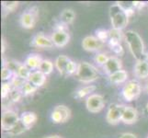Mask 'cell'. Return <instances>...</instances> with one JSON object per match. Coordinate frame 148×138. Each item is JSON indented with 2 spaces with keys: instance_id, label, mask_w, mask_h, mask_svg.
Returning <instances> with one entry per match:
<instances>
[{
  "instance_id": "1",
  "label": "cell",
  "mask_w": 148,
  "mask_h": 138,
  "mask_svg": "<svg viewBox=\"0 0 148 138\" xmlns=\"http://www.w3.org/2000/svg\"><path fill=\"white\" fill-rule=\"evenodd\" d=\"M124 41L132 55L136 61L145 60V43L138 33L134 30H127L124 32Z\"/></svg>"
},
{
  "instance_id": "2",
  "label": "cell",
  "mask_w": 148,
  "mask_h": 138,
  "mask_svg": "<svg viewBox=\"0 0 148 138\" xmlns=\"http://www.w3.org/2000/svg\"><path fill=\"white\" fill-rule=\"evenodd\" d=\"M76 79L80 82L88 84L94 82L99 78V71L93 65L88 62H80L78 64V69L75 74Z\"/></svg>"
},
{
  "instance_id": "3",
  "label": "cell",
  "mask_w": 148,
  "mask_h": 138,
  "mask_svg": "<svg viewBox=\"0 0 148 138\" xmlns=\"http://www.w3.org/2000/svg\"><path fill=\"white\" fill-rule=\"evenodd\" d=\"M110 18L112 29L122 30L129 22V18L125 11L118 4H113L110 7Z\"/></svg>"
},
{
  "instance_id": "4",
  "label": "cell",
  "mask_w": 148,
  "mask_h": 138,
  "mask_svg": "<svg viewBox=\"0 0 148 138\" xmlns=\"http://www.w3.org/2000/svg\"><path fill=\"white\" fill-rule=\"evenodd\" d=\"M51 40L54 46L58 48H62L69 43L70 34L67 25L62 22L55 25L53 32L51 35Z\"/></svg>"
},
{
  "instance_id": "5",
  "label": "cell",
  "mask_w": 148,
  "mask_h": 138,
  "mask_svg": "<svg viewBox=\"0 0 148 138\" xmlns=\"http://www.w3.org/2000/svg\"><path fill=\"white\" fill-rule=\"evenodd\" d=\"M142 92V87L139 81L135 79L130 80L126 82L122 88L121 95L126 101H134L139 98Z\"/></svg>"
},
{
  "instance_id": "6",
  "label": "cell",
  "mask_w": 148,
  "mask_h": 138,
  "mask_svg": "<svg viewBox=\"0 0 148 138\" xmlns=\"http://www.w3.org/2000/svg\"><path fill=\"white\" fill-rule=\"evenodd\" d=\"M39 17V9L37 7H32L24 11L19 17V24L26 30H32L35 27Z\"/></svg>"
},
{
  "instance_id": "7",
  "label": "cell",
  "mask_w": 148,
  "mask_h": 138,
  "mask_svg": "<svg viewBox=\"0 0 148 138\" xmlns=\"http://www.w3.org/2000/svg\"><path fill=\"white\" fill-rule=\"evenodd\" d=\"M20 117L13 110H5L1 117V128L4 132H9L18 124Z\"/></svg>"
},
{
  "instance_id": "8",
  "label": "cell",
  "mask_w": 148,
  "mask_h": 138,
  "mask_svg": "<svg viewBox=\"0 0 148 138\" xmlns=\"http://www.w3.org/2000/svg\"><path fill=\"white\" fill-rule=\"evenodd\" d=\"M71 114L72 112H71L69 107L60 104L53 108L52 114H51V119L53 124H64L69 121Z\"/></svg>"
},
{
  "instance_id": "9",
  "label": "cell",
  "mask_w": 148,
  "mask_h": 138,
  "mask_svg": "<svg viewBox=\"0 0 148 138\" xmlns=\"http://www.w3.org/2000/svg\"><path fill=\"white\" fill-rule=\"evenodd\" d=\"M86 107L91 113L100 112L105 107V100L103 96L100 94H91L86 100Z\"/></svg>"
},
{
  "instance_id": "10",
  "label": "cell",
  "mask_w": 148,
  "mask_h": 138,
  "mask_svg": "<svg viewBox=\"0 0 148 138\" xmlns=\"http://www.w3.org/2000/svg\"><path fill=\"white\" fill-rule=\"evenodd\" d=\"M124 107V105L121 104H110L106 114V121L112 125L118 124L120 122H121L122 112H123Z\"/></svg>"
},
{
  "instance_id": "11",
  "label": "cell",
  "mask_w": 148,
  "mask_h": 138,
  "mask_svg": "<svg viewBox=\"0 0 148 138\" xmlns=\"http://www.w3.org/2000/svg\"><path fill=\"white\" fill-rule=\"evenodd\" d=\"M104 43H102L96 36H86L82 41V47L88 52H99L102 49Z\"/></svg>"
},
{
  "instance_id": "12",
  "label": "cell",
  "mask_w": 148,
  "mask_h": 138,
  "mask_svg": "<svg viewBox=\"0 0 148 138\" xmlns=\"http://www.w3.org/2000/svg\"><path fill=\"white\" fill-rule=\"evenodd\" d=\"M102 67H103L104 72L107 75L110 76L121 70L122 64H121V59L119 57H117V56H109V59L107 60L106 64L102 66Z\"/></svg>"
},
{
  "instance_id": "13",
  "label": "cell",
  "mask_w": 148,
  "mask_h": 138,
  "mask_svg": "<svg viewBox=\"0 0 148 138\" xmlns=\"http://www.w3.org/2000/svg\"><path fill=\"white\" fill-rule=\"evenodd\" d=\"M30 45L37 48H53L54 46L51 38L47 37L42 32L37 33L35 35L30 42Z\"/></svg>"
},
{
  "instance_id": "14",
  "label": "cell",
  "mask_w": 148,
  "mask_h": 138,
  "mask_svg": "<svg viewBox=\"0 0 148 138\" xmlns=\"http://www.w3.org/2000/svg\"><path fill=\"white\" fill-rule=\"evenodd\" d=\"M138 120V111L134 107L125 106L122 112L121 122L125 124H134Z\"/></svg>"
},
{
  "instance_id": "15",
  "label": "cell",
  "mask_w": 148,
  "mask_h": 138,
  "mask_svg": "<svg viewBox=\"0 0 148 138\" xmlns=\"http://www.w3.org/2000/svg\"><path fill=\"white\" fill-rule=\"evenodd\" d=\"M134 76L139 79H145L148 78V61L141 60L137 61L134 68Z\"/></svg>"
},
{
  "instance_id": "16",
  "label": "cell",
  "mask_w": 148,
  "mask_h": 138,
  "mask_svg": "<svg viewBox=\"0 0 148 138\" xmlns=\"http://www.w3.org/2000/svg\"><path fill=\"white\" fill-rule=\"evenodd\" d=\"M42 56L38 54H30L27 56V58L24 61V65L27 66V67L32 70L35 71L39 69V66L40 63L42 62Z\"/></svg>"
},
{
  "instance_id": "17",
  "label": "cell",
  "mask_w": 148,
  "mask_h": 138,
  "mask_svg": "<svg viewBox=\"0 0 148 138\" xmlns=\"http://www.w3.org/2000/svg\"><path fill=\"white\" fill-rule=\"evenodd\" d=\"M28 81L37 88H40L46 82V76L40 72V70H35L30 73Z\"/></svg>"
},
{
  "instance_id": "18",
  "label": "cell",
  "mask_w": 148,
  "mask_h": 138,
  "mask_svg": "<svg viewBox=\"0 0 148 138\" xmlns=\"http://www.w3.org/2000/svg\"><path fill=\"white\" fill-rule=\"evenodd\" d=\"M71 59L66 55H59L54 61V66L61 75H66V69Z\"/></svg>"
},
{
  "instance_id": "19",
  "label": "cell",
  "mask_w": 148,
  "mask_h": 138,
  "mask_svg": "<svg viewBox=\"0 0 148 138\" xmlns=\"http://www.w3.org/2000/svg\"><path fill=\"white\" fill-rule=\"evenodd\" d=\"M37 120H38V117L36 113L32 111H25L21 114V116H20V121H21V122L28 130H29L35 124H36Z\"/></svg>"
},
{
  "instance_id": "20",
  "label": "cell",
  "mask_w": 148,
  "mask_h": 138,
  "mask_svg": "<svg viewBox=\"0 0 148 138\" xmlns=\"http://www.w3.org/2000/svg\"><path fill=\"white\" fill-rule=\"evenodd\" d=\"M127 79H128V73H127V71H125L123 69H121V70L118 71V72L109 76L110 82L111 84H115V85L125 83Z\"/></svg>"
},
{
  "instance_id": "21",
  "label": "cell",
  "mask_w": 148,
  "mask_h": 138,
  "mask_svg": "<svg viewBox=\"0 0 148 138\" xmlns=\"http://www.w3.org/2000/svg\"><path fill=\"white\" fill-rule=\"evenodd\" d=\"M75 19V13L73 9L65 8L60 14V22H62L65 25L72 24Z\"/></svg>"
},
{
  "instance_id": "22",
  "label": "cell",
  "mask_w": 148,
  "mask_h": 138,
  "mask_svg": "<svg viewBox=\"0 0 148 138\" xmlns=\"http://www.w3.org/2000/svg\"><path fill=\"white\" fill-rule=\"evenodd\" d=\"M97 89V87L95 85H88L85 86L83 88H80L75 92V98L76 99H83V98H88V96L92 94V92H94Z\"/></svg>"
},
{
  "instance_id": "23",
  "label": "cell",
  "mask_w": 148,
  "mask_h": 138,
  "mask_svg": "<svg viewBox=\"0 0 148 138\" xmlns=\"http://www.w3.org/2000/svg\"><path fill=\"white\" fill-rule=\"evenodd\" d=\"M122 38H124V33H122V30H118L115 29H111L109 30L108 43H121V41Z\"/></svg>"
},
{
  "instance_id": "24",
  "label": "cell",
  "mask_w": 148,
  "mask_h": 138,
  "mask_svg": "<svg viewBox=\"0 0 148 138\" xmlns=\"http://www.w3.org/2000/svg\"><path fill=\"white\" fill-rule=\"evenodd\" d=\"M38 70H40L45 76H48L53 71V63L49 59H43L42 62L40 63Z\"/></svg>"
},
{
  "instance_id": "25",
  "label": "cell",
  "mask_w": 148,
  "mask_h": 138,
  "mask_svg": "<svg viewBox=\"0 0 148 138\" xmlns=\"http://www.w3.org/2000/svg\"><path fill=\"white\" fill-rule=\"evenodd\" d=\"M37 89H38L37 87L33 86L32 83H29V81H27L22 88L20 89V91H21L22 95L25 97V96H29V95L35 93V92L37 91Z\"/></svg>"
},
{
  "instance_id": "26",
  "label": "cell",
  "mask_w": 148,
  "mask_h": 138,
  "mask_svg": "<svg viewBox=\"0 0 148 138\" xmlns=\"http://www.w3.org/2000/svg\"><path fill=\"white\" fill-rule=\"evenodd\" d=\"M3 65L7 66L9 70H11L14 75H17L20 65H21V63H19L18 61H15V60H8V61H4Z\"/></svg>"
},
{
  "instance_id": "27",
  "label": "cell",
  "mask_w": 148,
  "mask_h": 138,
  "mask_svg": "<svg viewBox=\"0 0 148 138\" xmlns=\"http://www.w3.org/2000/svg\"><path fill=\"white\" fill-rule=\"evenodd\" d=\"M11 86L13 87V89H20L24 86V84L27 82V80H25L23 78H21L20 76H17V75H14V76L12 78V79L9 81Z\"/></svg>"
},
{
  "instance_id": "28",
  "label": "cell",
  "mask_w": 148,
  "mask_h": 138,
  "mask_svg": "<svg viewBox=\"0 0 148 138\" xmlns=\"http://www.w3.org/2000/svg\"><path fill=\"white\" fill-rule=\"evenodd\" d=\"M18 1H2L1 5L5 11L13 12L18 7Z\"/></svg>"
},
{
  "instance_id": "29",
  "label": "cell",
  "mask_w": 148,
  "mask_h": 138,
  "mask_svg": "<svg viewBox=\"0 0 148 138\" xmlns=\"http://www.w3.org/2000/svg\"><path fill=\"white\" fill-rule=\"evenodd\" d=\"M13 87L10 84V82H4L1 86V97L3 100L8 99L10 92L12 91Z\"/></svg>"
},
{
  "instance_id": "30",
  "label": "cell",
  "mask_w": 148,
  "mask_h": 138,
  "mask_svg": "<svg viewBox=\"0 0 148 138\" xmlns=\"http://www.w3.org/2000/svg\"><path fill=\"white\" fill-rule=\"evenodd\" d=\"M28 129L25 127V125L21 122V121L19 120V122H18V124L14 127V128L12 130H10L8 132V134L9 135H21L23 134L24 132H26Z\"/></svg>"
},
{
  "instance_id": "31",
  "label": "cell",
  "mask_w": 148,
  "mask_h": 138,
  "mask_svg": "<svg viewBox=\"0 0 148 138\" xmlns=\"http://www.w3.org/2000/svg\"><path fill=\"white\" fill-rule=\"evenodd\" d=\"M32 71L29 70L24 64H21V65H20V67H19L18 73H17V76H18L21 78H23V79L28 81V79L29 78V75H30V73H32Z\"/></svg>"
},
{
  "instance_id": "32",
  "label": "cell",
  "mask_w": 148,
  "mask_h": 138,
  "mask_svg": "<svg viewBox=\"0 0 148 138\" xmlns=\"http://www.w3.org/2000/svg\"><path fill=\"white\" fill-rule=\"evenodd\" d=\"M14 76V74L11 70H9L7 66L3 65L2 66V70H1V79L4 82H9L10 80L12 79V78Z\"/></svg>"
},
{
  "instance_id": "33",
  "label": "cell",
  "mask_w": 148,
  "mask_h": 138,
  "mask_svg": "<svg viewBox=\"0 0 148 138\" xmlns=\"http://www.w3.org/2000/svg\"><path fill=\"white\" fill-rule=\"evenodd\" d=\"M22 97H23V95L21 93V91H20V89H13L12 91L10 92L8 100H9V101H11V102H18V101H20Z\"/></svg>"
},
{
  "instance_id": "34",
  "label": "cell",
  "mask_w": 148,
  "mask_h": 138,
  "mask_svg": "<svg viewBox=\"0 0 148 138\" xmlns=\"http://www.w3.org/2000/svg\"><path fill=\"white\" fill-rule=\"evenodd\" d=\"M96 37L102 43H106L109 41V30L104 29H99L96 30Z\"/></svg>"
},
{
  "instance_id": "35",
  "label": "cell",
  "mask_w": 148,
  "mask_h": 138,
  "mask_svg": "<svg viewBox=\"0 0 148 138\" xmlns=\"http://www.w3.org/2000/svg\"><path fill=\"white\" fill-rule=\"evenodd\" d=\"M108 59H109V56L106 54H103V53H98L94 57L95 63L99 65H101V66H103L106 64Z\"/></svg>"
},
{
  "instance_id": "36",
  "label": "cell",
  "mask_w": 148,
  "mask_h": 138,
  "mask_svg": "<svg viewBox=\"0 0 148 138\" xmlns=\"http://www.w3.org/2000/svg\"><path fill=\"white\" fill-rule=\"evenodd\" d=\"M78 69V64H76L75 61L71 60L68 65H67V69H66V75H74L76 74Z\"/></svg>"
},
{
  "instance_id": "37",
  "label": "cell",
  "mask_w": 148,
  "mask_h": 138,
  "mask_svg": "<svg viewBox=\"0 0 148 138\" xmlns=\"http://www.w3.org/2000/svg\"><path fill=\"white\" fill-rule=\"evenodd\" d=\"M110 47L111 48V50L113 51V53H115L116 54L118 55H122L124 54V51H123V48H122V46L121 43H110Z\"/></svg>"
},
{
  "instance_id": "38",
  "label": "cell",
  "mask_w": 148,
  "mask_h": 138,
  "mask_svg": "<svg viewBox=\"0 0 148 138\" xmlns=\"http://www.w3.org/2000/svg\"><path fill=\"white\" fill-rule=\"evenodd\" d=\"M132 3H134V9H141L146 5L145 2H141V1H132Z\"/></svg>"
},
{
  "instance_id": "39",
  "label": "cell",
  "mask_w": 148,
  "mask_h": 138,
  "mask_svg": "<svg viewBox=\"0 0 148 138\" xmlns=\"http://www.w3.org/2000/svg\"><path fill=\"white\" fill-rule=\"evenodd\" d=\"M119 138H137V136L134 134H132V133H123Z\"/></svg>"
},
{
  "instance_id": "40",
  "label": "cell",
  "mask_w": 148,
  "mask_h": 138,
  "mask_svg": "<svg viewBox=\"0 0 148 138\" xmlns=\"http://www.w3.org/2000/svg\"><path fill=\"white\" fill-rule=\"evenodd\" d=\"M1 47H2V54H4L5 50H6V42H5L4 39L2 40V42H1Z\"/></svg>"
},
{
  "instance_id": "41",
  "label": "cell",
  "mask_w": 148,
  "mask_h": 138,
  "mask_svg": "<svg viewBox=\"0 0 148 138\" xmlns=\"http://www.w3.org/2000/svg\"><path fill=\"white\" fill-rule=\"evenodd\" d=\"M42 138H62L61 136L57 135H47V136H44Z\"/></svg>"
},
{
  "instance_id": "42",
  "label": "cell",
  "mask_w": 148,
  "mask_h": 138,
  "mask_svg": "<svg viewBox=\"0 0 148 138\" xmlns=\"http://www.w3.org/2000/svg\"><path fill=\"white\" fill-rule=\"evenodd\" d=\"M145 92L148 94V82L146 83V85H145Z\"/></svg>"
},
{
  "instance_id": "43",
  "label": "cell",
  "mask_w": 148,
  "mask_h": 138,
  "mask_svg": "<svg viewBox=\"0 0 148 138\" xmlns=\"http://www.w3.org/2000/svg\"><path fill=\"white\" fill-rule=\"evenodd\" d=\"M145 109H146V111H147V113H148V102H147V104L145 106Z\"/></svg>"
},
{
  "instance_id": "44",
  "label": "cell",
  "mask_w": 148,
  "mask_h": 138,
  "mask_svg": "<svg viewBox=\"0 0 148 138\" xmlns=\"http://www.w3.org/2000/svg\"><path fill=\"white\" fill-rule=\"evenodd\" d=\"M147 138H148V136H147Z\"/></svg>"
}]
</instances>
